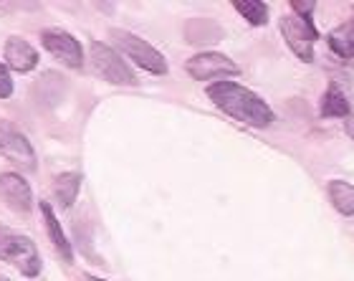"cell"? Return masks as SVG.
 Listing matches in <instances>:
<instances>
[{
	"label": "cell",
	"mask_w": 354,
	"mask_h": 281,
	"mask_svg": "<svg viewBox=\"0 0 354 281\" xmlns=\"http://www.w3.org/2000/svg\"><path fill=\"white\" fill-rule=\"evenodd\" d=\"M41 44L53 59L61 61L68 69H82L84 66V48L71 33L61 28H48L41 33Z\"/></svg>",
	"instance_id": "ba28073f"
},
{
	"label": "cell",
	"mask_w": 354,
	"mask_h": 281,
	"mask_svg": "<svg viewBox=\"0 0 354 281\" xmlns=\"http://www.w3.org/2000/svg\"><path fill=\"white\" fill-rule=\"evenodd\" d=\"M326 192L342 215H354V185H349L347 180H332L326 185Z\"/></svg>",
	"instance_id": "9a60e30c"
},
{
	"label": "cell",
	"mask_w": 354,
	"mask_h": 281,
	"mask_svg": "<svg viewBox=\"0 0 354 281\" xmlns=\"http://www.w3.org/2000/svg\"><path fill=\"white\" fill-rule=\"evenodd\" d=\"M38 208H41V218H44L46 233H48V241L53 244V248L59 251V256L66 261V264H74V248H71V241H68L66 233H64V226H61L56 213H53L51 203L41 200V206Z\"/></svg>",
	"instance_id": "30bf717a"
},
{
	"label": "cell",
	"mask_w": 354,
	"mask_h": 281,
	"mask_svg": "<svg viewBox=\"0 0 354 281\" xmlns=\"http://www.w3.org/2000/svg\"><path fill=\"white\" fill-rule=\"evenodd\" d=\"M0 281H8V279H3V276H0Z\"/></svg>",
	"instance_id": "7402d4cb"
},
{
	"label": "cell",
	"mask_w": 354,
	"mask_h": 281,
	"mask_svg": "<svg viewBox=\"0 0 354 281\" xmlns=\"http://www.w3.org/2000/svg\"><path fill=\"white\" fill-rule=\"evenodd\" d=\"M0 200L18 213H28L33 208V190L28 180H23L18 172H0Z\"/></svg>",
	"instance_id": "9c48e42d"
},
{
	"label": "cell",
	"mask_w": 354,
	"mask_h": 281,
	"mask_svg": "<svg viewBox=\"0 0 354 281\" xmlns=\"http://www.w3.org/2000/svg\"><path fill=\"white\" fill-rule=\"evenodd\" d=\"M344 132H347L349 137L354 140V114H349V117L344 119Z\"/></svg>",
	"instance_id": "ffe728a7"
},
{
	"label": "cell",
	"mask_w": 354,
	"mask_h": 281,
	"mask_svg": "<svg viewBox=\"0 0 354 281\" xmlns=\"http://www.w3.org/2000/svg\"><path fill=\"white\" fill-rule=\"evenodd\" d=\"M10 94H13V79L6 64H0V99H8Z\"/></svg>",
	"instance_id": "ac0fdd59"
},
{
	"label": "cell",
	"mask_w": 354,
	"mask_h": 281,
	"mask_svg": "<svg viewBox=\"0 0 354 281\" xmlns=\"http://www.w3.org/2000/svg\"><path fill=\"white\" fill-rule=\"evenodd\" d=\"M329 48L342 59H354V18L344 21L329 33Z\"/></svg>",
	"instance_id": "5bb4252c"
},
{
	"label": "cell",
	"mask_w": 354,
	"mask_h": 281,
	"mask_svg": "<svg viewBox=\"0 0 354 281\" xmlns=\"http://www.w3.org/2000/svg\"><path fill=\"white\" fill-rule=\"evenodd\" d=\"M82 172H61L59 178L53 180V195L61 203V208H71L74 200L79 198L82 190Z\"/></svg>",
	"instance_id": "7c38bea8"
},
{
	"label": "cell",
	"mask_w": 354,
	"mask_h": 281,
	"mask_svg": "<svg viewBox=\"0 0 354 281\" xmlns=\"http://www.w3.org/2000/svg\"><path fill=\"white\" fill-rule=\"evenodd\" d=\"M317 8L314 0H291V13L301 15V18H311V10Z\"/></svg>",
	"instance_id": "d6986e66"
},
{
	"label": "cell",
	"mask_w": 354,
	"mask_h": 281,
	"mask_svg": "<svg viewBox=\"0 0 354 281\" xmlns=\"http://www.w3.org/2000/svg\"><path fill=\"white\" fill-rule=\"evenodd\" d=\"M109 36L114 38V44L119 46V51L124 53L127 59H132L140 69H145V71L157 74V76L167 74V61H165V56L157 51L155 46H149L145 38L134 36V33H129V30H124V28H111Z\"/></svg>",
	"instance_id": "3957f363"
},
{
	"label": "cell",
	"mask_w": 354,
	"mask_h": 281,
	"mask_svg": "<svg viewBox=\"0 0 354 281\" xmlns=\"http://www.w3.org/2000/svg\"><path fill=\"white\" fill-rule=\"evenodd\" d=\"M279 28H281V33H283V38H286L288 48H291L304 64H311V61H314V44H317V38H319L311 18H301V15H296V13H283L281 15Z\"/></svg>",
	"instance_id": "277c9868"
},
{
	"label": "cell",
	"mask_w": 354,
	"mask_h": 281,
	"mask_svg": "<svg viewBox=\"0 0 354 281\" xmlns=\"http://www.w3.org/2000/svg\"><path fill=\"white\" fill-rule=\"evenodd\" d=\"M0 155L10 160L13 165L23 167L26 172L36 170V152L33 145L28 142V137L15 129L10 122H0Z\"/></svg>",
	"instance_id": "8992f818"
},
{
	"label": "cell",
	"mask_w": 354,
	"mask_h": 281,
	"mask_svg": "<svg viewBox=\"0 0 354 281\" xmlns=\"http://www.w3.org/2000/svg\"><path fill=\"white\" fill-rule=\"evenodd\" d=\"M91 64H94L96 74L104 76L109 84H119V87H137V76L127 61L122 59V53H117L111 46L102 44V41H91Z\"/></svg>",
	"instance_id": "5b68a950"
},
{
	"label": "cell",
	"mask_w": 354,
	"mask_h": 281,
	"mask_svg": "<svg viewBox=\"0 0 354 281\" xmlns=\"http://www.w3.org/2000/svg\"><path fill=\"white\" fill-rule=\"evenodd\" d=\"M0 261H8L10 266H15L28 279H36L41 274V269H44V261H41L36 244L28 236L6 228L3 223H0Z\"/></svg>",
	"instance_id": "7a4b0ae2"
},
{
	"label": "cell",
	"mask_w": 354,
	"mask_h": 281,
	"mask_svg": "<svg viewBox=\"0 0 354 281\" xmlns=\"http://www.w3.org/2000/svg\"><path fill=\"white\" fill-rule=\"evenodd\" d=\"M322 117H349V102L339 87H329L322 99Z\"/></svg>",
	"instance_id": "2e32d148"
},
{
	"label": "cell",
	"mask_w": 354,
	"mask_h": 281,
	"mask_svg": "<svg viewBox=\"0 0 354 281\" xmlns=\"http://www.w3.org/2000/svg\"><path fill=\"white\" fill-rule=\"evenodd\" d=\"M207 99L225 111L228 117L236 122H243L248 127H268L273 125V109L261 99L259 94H253L251 89H245L236 82H215L207 87Z\"/></svg>",
	"instance_id": "6da1fadb"
},
{
	"label": "cell",
	"mask_w": 354,
	"mask_h": 281,
	"mask_svg": "<svg viewBox=\"0 0 354 281\" xmlns=\"http://www.w3.org/2000/svg\"><path fill=\"white\" fill-rule=\"evenodd\" d=\"M233 8H236L238 13L243 15L251 26H266V23H268V6H266L263 0H236Z\"/></svg>",
	"instance_id": "e0dca14e"
},
{
	"label": "cell",
	"mask_w": 354,
	"mask_h": 281,
	"mask_svg": "<svg viewBox=\"0 0 354 281\" xmlns=\"http://www.w3.org/2000/svg\"><path fill=\"white\" fill-rule=\"evenodd\" d=\"M86 281H102V279H94V276H84Z\"/></svg>",
	"instance_id": "44dd1931"
},
{
	"label": "cell",
	"mask_w": 354,
	"mask_h": 281,
	"mask_svg": "<svg viewBox=\"0 0 354 281\" xmlns=\"http://www.w3.org/2000/svg\"><path fill=\"white\" fill-rule=\"evenodd\" d=\"M185 71L190 74L195 82H207V79H221V76H236L241 69L233 59L218 51H203L187 59Z\"/></svg>",
	"instance_id": "52a82bcc"
},
{
	"label": "cell",
	"mask_w": 354,
	"mask_h": 281,
	"mask_svg": "<svg viewBox=\"0 0 354 281\" xmlns=\"http://www.w3.org/2000/svg\"><path fill=\"white\" fill-rule=\"evenodd\" d=\"M185 36L190 44H215L223 38V30L218 23H213L210 18H192L185 26Z\"/></svg>",
	"instance_id": "4fadbf2b"
},
{
	"label": "cell",
	"mask_w": 354,
	"mask_h": 281,
	"mask_svg": "<svg viewBox=\"0 0 354 281\" xmlns=\"http://www.w3.org/2000/svg\"><path fill=\"white\" fill-rule=\"evenodd\" d=\"M6 64L18 74H28L38 66V51L28 41L13 36L6 41Z\"/></svg>",
	"instance_id": "8fae6325"
}]
</instances>
